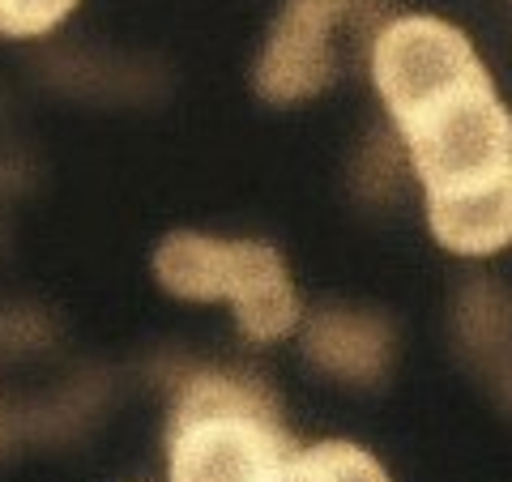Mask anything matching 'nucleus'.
Listing matches in <instances>:
<instances>
[{"mask_svg": "<svg viewBox=\"0 0 512 482\" xmlns=\"http://www.w3.org/2000/svg\"><path fill=\"white\" fill-rule=\"evenodd\" d=\"M295 453L278 397L261 380L197 372L175 393L167 423L171 482H278Z\"/></svg>", "mask_w": 512, "mask_h": 482, "instance_id": "nucleus-1", "label": "nucleus"}, {"mask_svg": "<svg viewBox=\"0 0 512 482\" xmlns=\"http://www.w3.org/2000/svg\"><path fill=\"white\" fill-rule=\"evenodd\" d=\"M154 278L163 291L188 303L235 308L239 333L248 342H282L299 329V295L274 244L256 239H214L197 231H175L154 252Z\"/></svg>", "mask_w": 512, "mask_h": 482, "instance_id": "nucleus-2", "label": "nucleus"}, {"mask_svg": "<svg viewBox=\"0 0 512 482\" xmlns=\"http://www.w3.org/2000/svg\"><path fill=\"white\" fill-rule=\"evenodd\" d=\"M487 77L491 73L478 60L474 43L457 26L427 18V13L393 18L372 43V82L389 107L397 133H406L410 124H419L436 107L457 99L461 90L487 82Z\"/></svg>", "mask_w": 512, "mask_h": 482, "instance_id": "nucleus-3", "label": "nucleus"}, {"mask_svg": "<svg viewBox=\"0 0 512 482\" xmlns=\"http://www.w3.org/2000/svg\"><path fill=\"white\" fill-rule=\"evenodd\" d=\"M406 154L423 192L483 180L491 171L512 167V111L495 94V82H478L448 99L406 133Z\"/></svg>", "mask_w": 512, "mask_h": 482, "instance_id": "nucleus-4", "label": "nucleus"}, {"mask_svg": "<svg viewBox=\"0 0 512 482\" xmlns=\"http://www.w3.org/2000/svg\"><path fill=\"white\" fill-rule=\"evenodd\" d=\"M359 9V0H286L256 56L252 86L265 103L312 99L333 82V26Z\"/></svg>", "mask_w": 512, "mask_h": 482, "instance_id": "nucleus-5", "label": "nucleus"}, {"mask_svg": "<svg viewBox=\"0 0 512 482\" xmlns=\"http://www.w3.org/2000/svg\"><path fill=\"white\" fill-rule=\"evenodd\" d=\"M427 227L457 256H491L512 244V167L427 192Z\"/></svg>", "mask_w": 512, "mask_h": 482, "instance_id": "nucleus-6", "label": "nucleus"}, {"mask_svg": "<svg viewBox=\"0 0 512 482\" xmlns=\"http://www.w3.org/2000/svg\"><path fill=\"white\" fill-rule=\"evenodd\" d=\"M389 350H393V333L372 312L329 308V312H316L308 320V329H303V355H308V363L355 384L380 380V372L389 367Z\"/></svg>", "mask_w": 512, "mask_h": 482, "instance_id": "nucleus-7", "label": "nucleus"}, {"mask_svg": "<svg viewBox=\"0 0 512 482\" xmlns=\"http://www.w3.org/2000/svg\"><path fill=\"white\" fill-rule=\"evenodd\" d=\"M278 482H389L384 465L350 440H320L299 448Z\"/></svg>", "mask_w": 512, "mask_h": 482, "instance_id": "nucleus-8", "label": "nucleus"}, {"mask_svg": "<svg viewBox=\"0 0 512 482\" xmlns=\"http://www.w3.org/2000/svg\"><path fill=\"white\" fill-rule=\"evenodd\" d=\"M77 0H0V35L39 39L73 13Z\"/></svg>", "mask_w": 512, "mask_h": 482, "instance_id": "nucleus-9", "label": "nucleus"}]
</instances>
